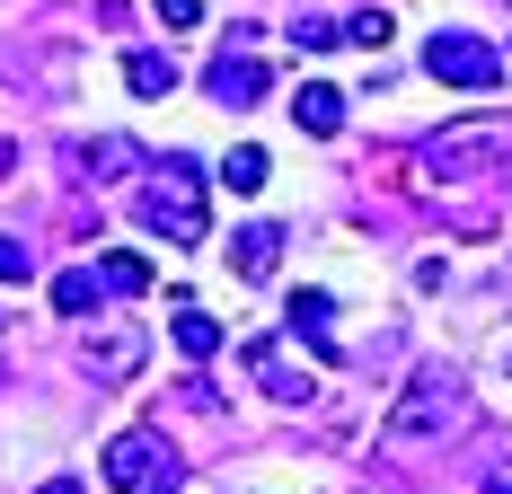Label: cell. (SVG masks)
<instances>
[{
    "instance_id": "cell-6",
    "label": "cell",
    "mask_w": 512,
    "mask_h": 494,
    "mask_svg": "<svg viewBox=\"0 0 512 494\" xmlns=\"http://www.w3.org/2000/svg\"><path fill=\"white\" fill-rule=\"evenodd\" d=\"M239 362H248V380L274 397V406H309V397H318V371H292L274 336H248V345H239Z\"/></svg>"
},
{
    "instance_id": "cell-1",
    "label": "cell",
    "mask_w": 512,
    "mask_h": 494,
    "mask_svg": "<svg viewBox=\"0 0 512 494\" xmlns=\"http://www.w3.org/2000/svg\"><path fill=\"white\" fill-rule=\"evenodd\" d=\"M204 168H195V159H186V150H168V159H159L151 168V195H142V221H151L159 239L168 247H204V230H212V212H204Z\"/></svg>"
},
{
    "instance_id": "cell-11",
    "label": "cell",
    "mask_w": 512,
    "mask_h": 494,
    "mask_svg": "<svg viewBox=\"0 0 512 494\" xmlns=\"http://www.w3.org/2000/svg\"><path fill=\"white\" fill-rule=\"evenodd\" d=\"M142 362V327H98L89 336V380H124Z\"/></svg>"
},
{
    "instance_id": "cell-21",
    "label": "cell",
    "mask_w": 512,
    "mask_h": 494,
    "mask_svg": "<svg viewBox=\"0 0 512 494\" xmlns=\"http://www.w3.org/2000/svg\"><path fill=\"white\" fill-rule=\"evenodd\" d=\"M204 18V0H159V27H195Z\"/></svg>"
},
{
    "instance_id": "cell-16",
    "label": "cell",
    "mask_w": 512,
    "mask_h": 494,
    "mask_svg": "<svg viewBox=\"0 0 512 494\" xmlns=\"http://www.w3.org/2000/svg\"><path fill=\"white\" fill-rule=\"evenodd\" d=\"M80 168H98V177H124V168H142V142L106 133V142H89V150H80Z\"/></svg>"
},
{
    "instance_id": "cell-20",
    "label": "cell",
    "mask_w": 512,
    "mask_h": 494,
    "mask_svg": "<svg viewBox=\"0 0 512 494\" xmlns=\"http://www.w3.org/2000/svg\"><path fill=\"white\" fill-rule=\"evenodd\" d=\"M27 274H36V256L9 239V230H0V283H27Z\"/></svg>"
},
{
    "instance_id": "cell-24",
    "label": "cell",
    "mask_w": 512,
    "mask_h": 494,
    "mask_svg": "<svg viewBox=\"0 0 512 494\" xmlns=\"http://www.w3.org/2000/svg\"><path fill=\"white\" fill-rule=\"evenodd\" d=\"M504 371H512V353H504Z\"/></svg>"
},
{
    "instance_id": "cell-14",
    "label": "cell",
    "mask_w": 512,
    "mask_h": 494,
    "mask_svg": "<svg viewBox=\"0 0 512 494\" xmlns=\"http://www.w3.org/2000/svg\"><path fill=\"white\" fill-rule=\"evenodd\" d=\"M168 336H177V353H186V362H212V353H221V318L177 309V318H168Z\"/></svg>"
},
{
    "instance_id": "cell-25",
    "label": "cell",
    "mask_w": 512,
    "mask_h": 494,
    "mask_svg": "<svg viewBox=\"0 0 512 494\" xmlns=\"http://www.w3.org/2000/svg\"><path fill=\"white\" fill-rule=\"evenodd\" d=\"M0 327H9V318H0Z\"/></svg>"
},
{
    "instance_id": "cell-9",
    "label": "cell",
    "mask_w": 512,
    "mask_h": 494,
    "mask_svg": "<svg viewBox=\"0 0 512 494\" xmlns=\"http://www.w3.org/2000/svg\"><path fill=\"white\" fill-rule=\"evenodd\" d=\"M274 265H283V230H274V221H248V230L230 239V274H239V283H274Z\"/></svg>"
},
{
    "instance_id": "cell-15",
    "label": "cell",
    "mask_w": 512,
    "mask_h": 494,
    "mask_svg": "<svg viewBox=\"0 0 512 494\" xmlns=\"http://www.w3.org/2000/svg\"><path fill=\"white\" fill-rule=\"evenodd\" d=\"M221 186H230V195H265V150L239 142L230 159H221Z\"/></svg>"
},
{
    "instance_id": "cell-18",
    "label": "cell",
    "mask_w": 512,
    "mask_h": 494,
    "mask_svg": "<svg viewBox=\"0 0 512 494\" xmlns=\"http://www.w3.org/2000/svg\"><path fill=\"white\" fill-rule=\"evenodd\" d=\"M98 274L115 283V292H151V256H133V247H115V256L98 265Z\"/></svg>"
},
{
    "instance_id": "cell-7",
    "label": "cell",
    "mask_w": 512,
    "mask_h": 494,
    "mask_svg": "<svg viewBox=\"0 0 512 494\" xmlns=\"http://www.w3.org/2000/svg\"><path fill=\"white\" fill-rule=\"evenodd\" d=\"M283 336H301L318 362H345V345H336V300L327 292H292L283 300Z\"/></svg>"
},
{
    "instance_id": "cell-17",
    "label": "cell",
    "mask_w": 512,
    "mask_h": 494,
    "mask_svg": "<svg viewBox=\"0 0 512 494\" xmlns=\"http://www.w3.org/2000/svg\"><path fill=\"white\" fill-rule=\"evenodd\" d=\"M389 36H398V18H389V9H354V18H345V45H354V53H380Z\"/></svg>"
},
{
    "instance_id": "cell-10",
    "label": "cell",
    "mask_w": 512,
    "mask_h": 494,
    "mask_svg": "<svg viewBox=\"0 0 512 494\" xmlns=\"http://www.w3.org/2000/svg\"><path fill=\"white\" fill-rule=\"evenodd\" d=\"M292 124L318 133V142H336L345 133V89H327V80H301V98H292Z\"/></svg>"
},
{
    "instance_id": "cell-13",
    "label": "cell",
    "mask_w": 512,
    "mask_h": 494,
    "mask_svg": "<svg viewBox=\"0 0 512 494\" xmlns=\"http://www.w3.org/2000/svg\"><path fill=\"white\" fill-rule=\"evenodd\" d=\"M124 89H133V98H168V89H177V62L151 53V45H133L124 53Z\"/></svg>"
},
{
    "instance_id": "cell-19",
    "label": "cell",
    "mask_w": 512,
    "mask_h": 494,
    "mask_svg": "<svg viewBox=\"0 0 512 494\" xmlns=\"http://www.w3.org/2000/svg\"><path fill=\"white\" fill-rule=\"evenodd\" d=\"M292 45H301V53H327V45H345V27L318 18V9H301V18H292Z\"/></svg>"
},
{
    "instance_id": "cell-3",
    "label": "cell",
    "mask_w": 512,
    "mask_h": 494,
    "mask_svg": "<svg viewBox=\"0 0 512 494\" xmlns=\"http://www.w3.org/2000/svg\"><path fill=\"white\" fill-rule=\"evenodd\" d=\"M424 71L442 89H504V45H486L468 27H433L424 36Z\"/></svg>"
},
{
    "instance_id": "cell-4",
    "label": "cell",
    "mask_w": 512,
    "mask_h": 494,
    "mask_svg": "<svg viewBox=\"0 0 512 494\" xmlns=\"http://www.w3.org/2000/svg\"><path fill=\"white\" fill-rule=\"evenodd\" d=\"M460 415H468V406H460V389H451V380H415V389L389 406V442H442Z\"/></svg>"
},
{
    "instance_id": "cell-8",
    "label": "cell",
    "mask_w": 512,
    "mask_h": 494,
    "mask_svg": "<svg viewBox=\"0 0 512 494\" xmlns=\"http://www.w3.org/2000/svg\"><path fill=\"white\" fill-rule=\"evenodd\" d=\"M204 89H212V106H256L265 98V62L256 53H212Z\"/></svg>"
},
{
    "instance_id": "cell-12",
    "label": "cell",
    "mask_w": 512,
    "mask_h": 494,
    "mask_svg": "<svg viewBox=\"0 0 512 494\" xmlns=\"http://www.w3.org/2000/svg\"><path fill=\"white\" fill-rule=\"evenodd\" d=\"M106 292H115V283H106V274H89V265L53 274V309H62V318H98V309H106Z\"/></svg>"
},
{
    "instance_id": "cell-23",
    "label": "cell",
    "mask_w": 512,
    "mask_h": 494,
    "mask_svg": "<svg viewBox=\"0 0 512 494\" xmlns=\"http://www.w3.org/2000/svg\"><path fill=\"white\" fill-rule=\"evenodd\" d=\"M486 494H512V477H495V486H486Z\"/></svg>"
},
{
    "instance_id": "cell-22",
    "label": "cell",
    "mask_w": 512,
    "mask_h": 494,
    "mask_svg": "<svg viewBox=\"0 0 512 494\" xmlns=\"http://www.w3.org/2000/svg\"><path fill=\"white\" fill-rule=\"evenodd\" d=\"M36 494H89V486H80V477H53V486H36Z\"/></svg>"
},
{
    "instance_id": "cell-2",
    "label": "cell",
    "mask_w": 512,
    "mask_h": 494,
    "mask_svg": "<svg viewBox=\"0 0 512 494\" xmlns=\"http://www.w3.org/2000/svg\"><path fill=\"white\" fill-rule=\"evenodd\" d=\"M106 486L115 494H177L186 486V459L159 442V433H115L106 442Z\"/></svg>"
},
{
    "instance_id": "cell-5",
    "label": "cell",
    "mask_w": 512,
    "mask_h": 494,
    "mask_svg": "<svg viewBox=\"0 0 512 494\" xmlns=\"http://www.w3.org/2000/svg\"><path fill=\"white\" fill-rule=\"evenodd\" d=\"M495 150H504V115H468V124H451V133L424 142V168L433 177H477Z\"/></svg>"
}]
</instances>
